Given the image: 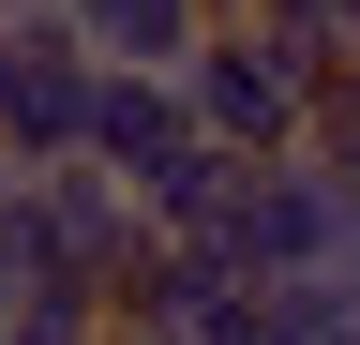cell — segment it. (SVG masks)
<instances>
[{
  "label": "cell",
  "instance_id": "obj_2",
  "mask_svg": "<svg viewBox=\"0 0 360 345\" xmlns=\"http://www.w3.org/2000/svg\"><path fill=\"white\" fill-rule=\"evenodd\" d=\"M15 210H30V165H15V150H0V226H15Z\"/></svg>",
  "mask_w": 360,
  "mask_h": 345
},
{
  "label": "cell",
  "instance_id": "obj_1",
  "mask_svg": "<svg viewBox=\"0 0 360 345\" xmlns=\"http://www.w3.org/2000/svg\"><path fill=\"white\" fill-rule=\"evenodd\" d=\"M90 120H105V46L75 15H15L0 30V150L15 165H90Z\"/></svg>",
  "mask_w": 360,
  "mask_h": 345
}]
</instances>
